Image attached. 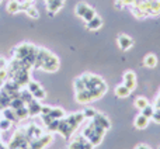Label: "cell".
<instances>
[{
  "mask_svg": "<svg viewBox=\"0 0 160 149\" xmlns=\"http://www.w3.org/2000/svg\"><path fill=\"white\" fill-rule=\"evenodd\" d=\"M45 2H47V3H48V2H52V0H45Z\"/></svg>",
  "mask_w": 160,
  "mask_h": 149,
  "instance_id": "cell-34",
  "label": "cell"
},
{
  "mask_svg": "<svg viewBox=\"0 0 160 149\" xmlns=\"http://www.w3.org/2000/svg\"><path fill=\"white\" fill-rule=\"evenodd\" d=\"M2 116L4 117V118H7V120H10L11 122L13 121H17V116H16V110H13L11 107H6V108H3V111H2Z\"/></svg>",
  "mask_w": 160,
  "mask_h": 149,
  "instance_id": "cell-15",
  "label": "cell"
},
{
  "mask_svg": "<svg viewBox=\"0 0 160 149\" xmlns=\"http://www.w3.org/2000/svg\"><path fill=\"white\" fill-rule=\"evenodd\" d=\"M34 48H35V45L28 44V42H22V44H20L18 47H16L13 49V55L16 59H20V61H21V59H24Z\"/></svg>",
  "mask_w": 160,
  "mask_h": 149,
  "instance_id": "cell-3",
  "label": "cell"
},
{
  "mask_svg": "<svg viewBox=\"0 0 160 149\" xmlns=\"http://www.w3.org/2000/svg\"><path fill=\"white\" fill-rule=\"evenodd\" d=\"M152 118L155 120L156 122H159V124H160V111H156V110H155V114H153Z\"/></svg>",
  "mask_w": 160,
  "mask_h": 149,
  "instance_id": "cell-31",
  "label": "cell"
},
{
  "mask_svg": "<svg viewBox=\"0 0 160 149\" xmlns=\"http://www.w3.org/2000/svg\"><path fill=\"white\" fill-rule=\"evenodd\" d=\"M124 85L129 89L131 91L136 87V74L132 72V70H127L124 73Z\"/></svg>",
  "mask_w": 160,
  "mask_h": 149,
  "instance_id": "cell-7",
  "label": "cell"
},
{
  "mask_svg": "<svg viewBox=\"0 0 160 149\" xmlns=\"http://www.w3.org/2000/svg\"><path fill=\"white\" fill-rule=\"evenodd\" d=\"M25 105V103L22 101L20 97H17V99H13L10 101V107L13 108V110H18V108H21V107H24Z\"/></svg>",
  "mask_w": 160,
  "mask_h": 149,
  "instance_id": "cell-21",
  "label": "cell"
},
{
  "mask_svg": "<svg viewBox=\"0 0 160 149\" xmlns=\"http://www.w3.org/2000/svg\"><path fill=\"white\" fill-rule=\"evenodd\" d=\"M80 77L83 79L87 90H93V89L98 87V86H101L102 83H104V80H102L100 76H96V74H91V73H84Z\"/></svg>",
  "mask_w": 160,
  "mask_h": 149,
  "instance_id": "cell-1",
  "label": "cell"
},
{
  "mask_svg": "<svg viewBox=\"0 0 160 149\" xmlns=\"http://www.w3.org/2000/svg\"><path fill=\"white\" fill-rule=\"evenodd\" d=\"M93 122L96 125H98V127H101V128H104L105 131L108 130V128H110V121H108V118L105 116H102V114H98V113H96V116L93 117Z\"/></svg>",
  "mask_w": 160,
  "mask_h": 149,
  "instance_id": "cell-8",
  "label": "cell"
},
{
  "mask_svg": "<svg viewBox=\"0 0 160 149\" xmlns=\"http://www.w3.org/2000/svg\"><path fill=\"white\" fill-rule=\"evenodd\" d=\"M27 110H28V114H30V117H34V116H38V114H41L42 105H41V103H39V100L32 99L30 103H27Z\"/></svg>",
  "mask_w": 160,
  "mask_h": 149,
  "instance_id": "cell-6",
  "label": "cell"
},
{
  "mask_svg": "<svg viewBox=\"0 0 160 149\" xmlns=\"http://www.w3.org/2000/svg\"><path fill=\"white\" fill-rule=\"evenodd\" d=\"M48 116H51L53 120H61V118H63L65 117V111L62 110V108H52Z\"/></svg>",
  "mask_w": 160,
  "mask_h": 149,
  "instance_id": "cell-19",
  "label": "cell"
},
{
  "mask_svg": "<svg viewBox=\"0 0 160 149\" xmlns=\"http://www.w3.org/2000/svg\"><path fill=\"white\" fill-rule=\"evenodd\" d=\"M101 25H102V20H101V17H98V16H96L94 18H91L90 21L86 23V27H87L90 31L98 30V28H101Z\"/></svg>",
  "mask_w": 160,
  "mask_h": 149,
  "instance_id": "cell-12",
  "label": "cell"
},
{
  "mask_svg": "<svg viewBox=\"0 0 160 149\" xmlns=\"http://www.w3.org/2000/svg\"><path fill=\"white\" fill-rule=\"evenodd\" d=\"M0 2H2V0H0Z\"/></svg>",
  "mask_w": 160,
  "mask_h": 149,
  "instance_id": "cell-36",
  "label": "cell"
},
{
  "mask_svg": "<svg viewBox=\"0 0 160 149\" xmlns=\"http://www.w3.org/2000/svg\"><path fill=\"white\" fill-rule=\"evenodd\" d=\"M96 16H97V14H96V10H94V8H91V7H88V10L86 11V13H84V16H83L82 18L84 20L86 23H87V21H90L91 18H94V17H96Z\"/></svg>",
  "mask_w": 160,
  "mask_h": 149,
  "instance_id": "cell-25",
  "label": "cell"
},
{
  "mask_svg": "<svg viewBox=\"0 0 160 149\" xmlns=\"http://www.w3.org/2000/svg\"><path fill=\"white\" fill-rule=\"evenodd\" d=\"M63 3H65V0H52V2H48L47 3V10H48V13L49 14H56L59 10H61L62 7H63Z\"/></svg>",
  "mask_w": 160,
  "mask_h": 149,
  "instance_id": "cell-10",
  "label": "cell"
},
{
  "mask_svg": "<svg viewBox=\"0 0 160 149\" xmlns=\"http://www.w3.org/2000/svg\"><path fill=\"white\" fill-rule=\"evenodd\" d=\"M143 65L146 68H155L156 65H158V58H156V55H153V54L146 55L143 59Z\"/></svg>",
  "mask_w": 160,
  "mask_h": 149,
  "instance_id": "cell-17",
  "label": "cell"
},
{
  "mask_svg": "<svg viewBox=\"0 0 160 149\" xmlns=\"http://www.w3.org/2000/svg\"><path fill=\"white\" fill-rule=\"evenodd\" d=\"M83 90H86V85H84V82H83V79L82 77L75 79V91L79 93V91H83Z\"/></svg>",
  "mask_w": 160,
  "mask_h": 149,
  "instance_id": "cell-22",
  "label": "cell"
},
{
  "mask_svg": "<svg viewBox=\"0 0 160 149\" xmlns=\"http://www.w3.org/2000/svg\"><path fill=\"white\" fill-rule=\"evenodd\" d=\"M52 107H48V105H42V110H41V114H49Z\"/></svg>",
  "mask_w": 160,
  "mask_h": 149,
  "instance_id": "cell-30",
  "label": "cell"
},
{
  "mask_svg": "<svg viewBox=\"0 0 160 149\" xmlns=\"http://www.w3.org/2000/svg\"><path fill=\"white\" fill-rule=\"evenodd\" d=\"M141 111H142V114H143L145 117H148V118H152L153 114H155V107H153V105H150V104H148L146 107H145L143 110H141Z\"/></svg>",
  "mask_w": 160,
  "mask_h": 149,
  "instance_id": "cell-23",
  "label": "cell"
},
{
  "mask_svg": "<svg viewBox=\"0 0 160 149\" xmlns=\"http://www.w3.org/2000/svg\"><path fill=\"white\" fill-rule=\"evenodd\" d=\"M76 101L80 103V104H87V103H91L93 100H91L90 91H88L87 89H86V90L76 93Z\"/></svg>",
  "mask_w": 160,
  "mask_h": 149,
  "instance_id": "cell-11",
  "label": "cell"
},
{
  "mask_svg": "<svg viewBox=\"0 0 160 149\" xmlns=\"http://www.w3.org/2000/svg\"><path fill=\"white\" fill-rule=\"evenodd\" d=\"M20 99H21L22 101L27 104V103H30L31 100L34 99V96L31 94V91L28 90V89H24V90H20Z\"/></svg>",
  "mask_w": 160,
  "mask_h": 149,
  "instance_id": "cell-18",
  "label": "cell"
},
{
  "mask_svg": "<svg viewBox=\"0 0 160 149\" xmlns=\"http://www.w3.org/2000/svg\"><path fill=\"white\" fill-rule=\"evenodd\" d=\"M58 127H59V120H53V121L51 122L49 125H47L48 131H51V132H55V131H58Z\"/></svg>",
  "mask_w": 160,
  "mask_h": 149,
  "instance_id": "cell-28",
  "label": "cell"
},
{
  "mask_svg": "<svg viewBox=\"0 0 160 149\" xmlns=\"http://www.w3.org/2000/svg\"><path fill=\"white\" fill-rule=\"evenodd\" d=\"M7 11L10 14H16L18 11H21V3L17 2V0H11L7 4Z\"/></svg>",
  "mask_w": 160,
  "mask_h": 149,
  "instance_id": "cell-16",
  "label": "cell"
},
{
  "mask_svg": "<svg viewBox=\"0 0 160 149\" xmlns=\"http://www.w3.org/2000/svg\"><path fill=\"white\" fill-rule=\"evenodd\" d=\"M6 68V59L0 58V69H4Z\"/></svg>",
  "mask_w": 160,
  "mask_h": 149,
  "instance_id": "cell-32",
  "label": "cell"
},
{
  "mask_svg": "<svg viewBox=\"0 0 160 149\" xmlns=\"http://www.w3.org/2000/svg\"><path fill=\"white\" fill-rule=\"evenodd\" d=\"M41 69H44L45 72H56L59 69V59L58 56H55L52 52L45 58V61L42 62Z\"/></svg>",
  "mask_w": 160,
  "mask_h": 149,
  "instance_id": "cell-2",
  "label": "cell"
},
{
  "mask_svg": "<svg viewBox=\"0 0 160 149\" xmlns=\"http://www.w3.org/2000/svg\"><path fill=\"white\" fill-rule=\"evenodd\" d=\"M52 141V135H41L39 138L30 142V149H44Z\"/></svg>",
  "mask_w": 160,
  "mask_h": 149,
  "instance_id": "cell-5",
  "label": "cell"
},
{
  "mask_svg": "<svg viewBox=\"0 0 160 149\" xmlns=\"http://www.w3.org/2000/svg\"><path fill=\"white\" fill-rule=\"evenodd\" d=\"M16 116H17V118H25V117L30 116V114H28V110H27V105L16 110Z\"/></svg>",
  "mask_w": 160,
  "mask_h": 149,
  "instance_id": "cell-27",
  "label": "cell"
},
{
  "mask_svg": "<svg viewBox=\"0 0 160 149\" xmlns=\"http://www.w3.org/2000/svg\"><path fill=\"white\" fill-rule=\"evenodd\" d=\"M88 7L90 6L88 4H86V3H79L78 6H76V8H75V11H76V14H78L79 17H83L84 16V13L88 10Z\"/></svg>",
  "mask_w": 160,
  "mask_h": 149,
  "instance_id": "cell-20",
  "label": "cell"
},
{
  "mask_svg": "<svg viewBox=\"0 0 160 149\" xmlns=\"http://www.w3.org/2000/svg\"><path fill=\"white\" fill-rule=\"evenodd\" d=\"M27 2H32V0H27Z\"/></svg>",
  "mask_w": 160,
  "mask_h": 149,
  "instance_id": "cell-35",
  "label": "cell"
},
{
  "mask_svg": "<svg viewBox=\"0 0 160 149\" xmlns=\"http://www.w3.org/2000/svg\"><path fill=\"white\" fill-rule=\"evenodd\" d=\"M115 94H117V97L125 99V97H128L131 94V90L124 85V83H122V85H119V86H117L115 87Z\"/></svg>",
  "mask_w": 160,
  "mask_h": 149,
  "instance_id": "cell-14",
  "label": "cell"
},
{
  "mask_svg": "<svg viewBox=\"0 0 160 149\" xmlns=\"http://www.w3.org/2000/svg\"><path fill=\"white\" fill-rule=\"evenodd\" d=\"M11 127V121L10 120H7V118H0V131H7L8 128Z\"/></svg>",
  "mask_w": 160,
  "mask_h": 149,
  "instance_id": "cell-26",
  "label": "cell"
},
{
  "mask_svg": "<svg viewBox=\"0 0 160 149\" xmlns=\"http://www.w3.org/2000/svg\"><path fill=\"white\" fill-rule=\"evenodd\" d=\"M149 120L150 118L145 117L143 114H139V116L135 118V128H138V130H143V128H146L148 125H149Z\"/></svg>",
  "mask_w": 160,
  "mask_h": 149,
  "instance_id": "cell-13",
  "label": "cell"
},
{
  "mask_svg": "<svg viewBox=\"0 0 160 149\" xmlns=\"http://www.w3.org/2000/svg\"><path fill=\"white\" fill-rule=\"evenodd\" d=\"M27 89L31 91V94L34 96V99L37 100H44L45 97H47V93H45V90L41 87V85L37 82H34V80H30L27 85Z\"/></svg>",
  "mask_w": 160,
  "mask_h": 149,
  "instance_id": "cell-4",
  "label": "cell"
},
{
  "mask_svg": "<svg viewBox=\"0 0 160 149\" xmlns=\"http://www.w3.org/2000/svg\"><path fill=\"white\" fill-rule=\"evenodd\" d=\"M118 45L122 51H128L133 45V39L125 34H121V35H118Z\"/></svg>",
  "mask_w": 160,
  "mask_h": 149,
  "instance_id": "cell-9",
  "label": "cell"
},
{
  "mask_svg": "<svg viewBox=\"0 0 160 149\" xmlns=\"http://www.w3.org/2000/svg\"><path fill=\"white\" fill-rule=\"evenodd\" d=\"M148 104H149V101H148L145 97H138V99L135 100V105L139 108V110H143Z\"/></svg>",
  "mask_w": 160,
  "mask_h": 149,
  "instance_id": "cell-24",
  "label": "cell"
},
{
  "mask_svg": "<svg viewBox=\"0 0 160 149\" xmlns=\"http://www.w3.org/2000/svg\"><path fill=\"white\" fill-rule=\"evenodd\" d=\"M96 113H97V111L93 110V108H86V110L83 111V114H84L86 118H93V117L96 116Z\"/></svg>",
  "mask_w": 160,
  "mask_h": 149,
  "instance_id": "cell-29",
  "label": "cell"
},
{
  "mask_svg": "<svg viewBox=\"0 0 160 149\" xmlns=\"http://www.w3.org/2000/svg\"><path fill=\"white\" fill-rule=\"evenodd\" d=\"M135 149H150V148L148 146V145H138Z\"/></svg>",
  "mask_w": 160,
  "mask_h": 149,
  "instance_id": "cell-33",
  "label": "cell"
}]
</instances>
